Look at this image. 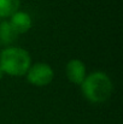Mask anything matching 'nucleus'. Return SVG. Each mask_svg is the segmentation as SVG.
<instances>
[{
	"instance_id": "1",
	"label": "nucleus",
	"mask_w": 123,
	"mask_h": 124,
	"mask_svg": "<svg viewBox=\"0 0 123 124\" xmlns=\"http://www.w3.org/2000/svg\"><path fill=\"white\" fill-rule=\"evenodd\" d=\"M80 85L83 96L93 104H101L106 101L114 92L111 78L103 71H95L86 75Z\"/></svg>"
},
{
	"instance_id": "2",
	"label": "nucleus",
	"mask_w": 123,
	"mask_h": 124,
	"mask_svg": "<svg viewBox=\"0 0 123 124\" xmlns=\"http://www.w3.org/2000/svg\"><path fill=\"white\" fill-rule=\"evenodd\" d=\"M32 65L30 54L21 47H6L0 52V68L10 76H23Z\"/></svg>"
},
{
	"instance_id": "3",
	"label": "nucleus",
	"mask_w": 123,
	"mask_h": 124,
	"mask_svg": "<svg viewBox=\"0 0 123 124\" xmlns=\"http://www.w3.org/2000/svg\"><path fill=\"white\" fill-rule=\"evenodd\" d=\"M27 81L36 87H45L53 81L54 78V71L51 65L46 63H36L34 65H30L27 74Z\"/></svg>"
},
{
	"instance_id": "4",
	"label": "nucleus",
	"mask_w": 123,
	"mask_h": 124,
	"mask_svg": "<svg viewBox=\"0 0 123 124\" xmlns=\"http://www.w3.org/2000/svg\"><path fill=\"white\" fill-rule=\"evenodd\" d=\"M65 75L68 80L74 84H81L86 77V65L80 59H71L66 63Z\"/></svg>"
},
{
	"instance_id": "5",
	"label": "nucleus",
	"mask_w": 123,
	"mask_h": 124,
	"mask_svg": "<svg viewBox=\"0 0 123 124\" xmlns=\"http://www.w3.org/2000/svg\"><path fill=\"white\" fill-rule=\"evenodd\" d=\"M8 22L18 35L29 31L32 25H33V21H32L30 15L24 12V11H19V10L10 17Z\"/></svg>"
},
{
	"instance_id": "6",
	"label": "nucleus",
	"mask_w": 123,
	"mask_h": 124,
	"mask_svg": "<svg viewBox=\"0 0 123 124\" xmlns=\"http://www.w3.org/2000/svg\"><path fill=\"white\" fill-rule=\"evenodd\" d=\"M18 34L15 31L12 25L8 21L0 22V43L1 45H10L16 40Z\"/></svg>"
},
{
	"instance_id": "7",
	"label": "nucleus",
	"mask_w": 123,
	"mask_h": 124,
	"mask_svg": "<svg viewBox=\"0 0 123 124\" xmlns=\"http://www.w3.org/2000/svg\"><path fill=\"white\" fill-rule=\"evenodd\" d=\"M21 0H0V18H8L19 10Z\"/></svg>"
},
{
	"instance_id": "8",
	"label": "nucleus",
	"mask_w": 123,
	"mask_h": 124,
	"mask_svg": "<svg viewBox=\"0 0 123 124\" xmlns=\"http://www.w3.org/2000/svg\"><path fill=\"white\" fill-rule=\"evenodd\" d=\"M4 75H5V74L2 72V70H1V68H0V81H1V78L4 77Z\"/></svg>"
}]
</instances>
